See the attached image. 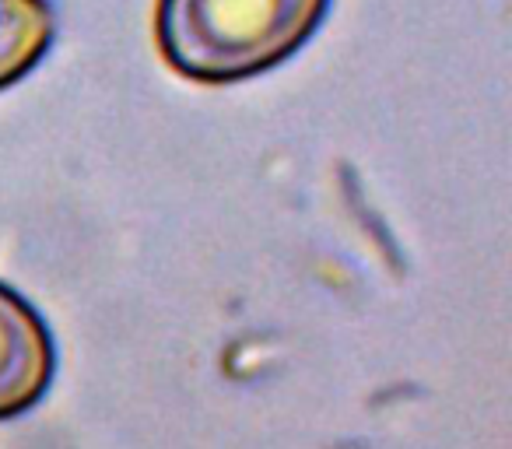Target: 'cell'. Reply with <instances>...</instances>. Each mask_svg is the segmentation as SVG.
<instances>
[{"label": "cell", "mask_w": 512, "mask_h": 449, "mask_svg": "<svg viewBox=\"0 0 512 449\" xmlns=\"http://www.w3.org/2000/svg\"><path fill=\"white\" fill-rule=\"evenodd\" d=\"M330 0H158L155 36L179 74L232 85L288 60Z\"/></svg>", "instance_id": "cell-1"}, {"label": "cell", "mask_w": 512, "mask_h": 449, "mask_svg": "<svg viewBox=\"0 0 512 449\" xmlns=\"http://www.w3.org/2000/svg\"><path fill=\"white\" fill-rule=\"evenodd\" d=\"M57 351L39 313L0 285V421L18 418L39 404L53 379Z\"/></svg>", "instance_id": "cell-2"}, {"label": "cell", "mask_w": 512, "mask_h": 449, "mask_svg": "<svg viewBox=\"0 0 512 449\" xmlns=\"http://www.w3.org/2000/svg\"><path fill=\"white\" fill-rule=\"evenodd\" d=\"M57 18L46 0H0V88L22 81L46 57Z\"/></svg>", "instance_id": "cell-3"}]
</instances>
